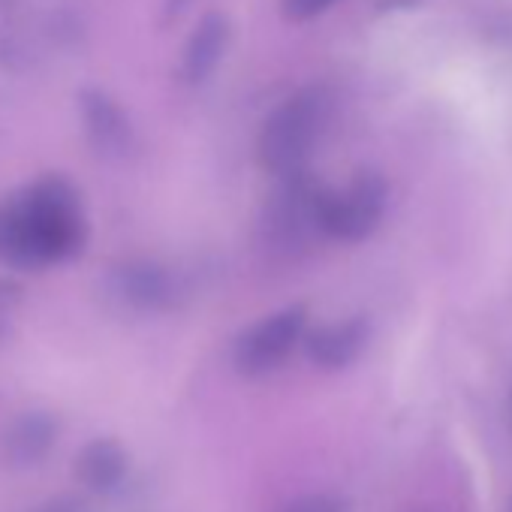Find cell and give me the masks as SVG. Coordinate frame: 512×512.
<instances>
[{"mask_svg": "<svg viewBox=\"0 0 512 512\" xmlns=\"http://www.w3.org/2000/svg\"><path fill=\"white\" fill-rule=\"evenodd\" d=\"M509 419H512V389H509Z\"/></svg>", "mask_w": 512, "mask_h": 512, "instance_id": "e0dca14e", "label": "cell"}, {"mask_svg": "<svg viewBox=\"0 0 512 512\" xmlns=\"http://www.w3.org/2000/svg\"><path fill=\"white\" fill-rule=\"evenodd\" d=\"M229 43V22L217 13H208L190 34L181 55V79L187 85H202L220 64Z\"/></svg>", "mask_w": 512, "mask_h": 512, "instance_id": "8fae6325", "label": "cell"}, {"mask_svg": "<svg viewBox=\"0 0 512 512\" xmlns=\"http://www.w3.org/2000/svg\"><path fill=\"white\" fill-rule=\"evenodd\" d=\"M19 302H22V287L0 278V341L10 332V314L16 311Z\"/></svg>", "mask_w": 512, "mask_h": 512, "instance_id": "5bb4252c", "label": "cell"}, {"mask_svg": "<svg viewBox=\"0 0 512 512\" xmlns=\"http://www.w3.org/2000/svg\"><path fill=\"white\" fill-rule=\"evenodd\" d=\"M79 115H82V127L88 142L94 145L97 154L103 157H127L133 148V127L130 118L124 115V109L103 91L91 88L79 97Z\"/></svg>", "mask_w": 512, "mask_h": 512, "instance_id": "9c48e42d", "label": "cell"}, {"mask_svg": "<svg viewBox=\"0 0 512 512\" xmlns=\"http://www.w3.org/2000/svg\"><path fill=\"white\" fill-rule=\"evenodd\" d=\"M58 443V419L49 410H25L0 434V458L10 470L40 467Z\"/></svg>", "mask_w": 512, "mask_h": 512, "instance_id": "ba28073f", "label": "cell"}, {"mask_svg": "<svg viewBox=\"0 0 512 512\" xmlns=\"http://www.w3.org/2000/svg\"><path fill=\"white\" fill-rule=\"evenodd\" d=\"M106 299L127 314H169L181 308L190 296V281L184 272L157 260H127L106 272Z\"/></svg>", "mask_w": 512, "mask_h": 512, "instance_id": "5b68a950", "label": "cell"}, {"mask_svg": "<svg viewBox=\"0 0 512 512\" xmlns=\"http://www.w3.org/2000/svg\"><path fill=\"white\" fill-rule=\"evenodd\" d=\"M329 184L311 172L281 178L260 217V244L275 256H296L323 235V202Z\"/></svg>", "mask_w": 512, "mask_h": 512, "instance_id": "3957f363", "label": "cell"}, {"mask_svg": "<svg viewBox=\"0 0 512 512\" xmlns=\"http://www.w3.org/2000/svg\"><path fill=\"white\" fill-rule=\"evenodd\" d=\"M308 308L287 305L247 326L232 344V365L241 377L260 380L284 368V362L305 347L308 338Z\"/></svg>", "mask_w": 512, "mask_h": 512, "instance_id": "277c9868", "label": "cell"}, {"mask_svg": "<svg viewBox=\"0 0 512 512\" xmlns=\"http://www.w3.org/2000/svg\"><path fill=\"white\" fill-rule=\"evenodd\" d=\"M190 7V0H166V16L169 19H175L181 10H187Z\"/></svg>", "mask_w": 512, "mask_h": 512, "instance_id": "9a60e30c", "label": "cell"}, {"mask_svg": "<svg viewBox=\"0 0 512 512\" xmlns=\"http://www.w3.org/2000/svg\"><path fill=\"white\" fill-rule=\"evenodd\" d=\"M506 512H512V500H509V506H506Z\"/></svg>", "mask_w": 512, "mask_h": 512, "instance_id": "ac0fdd59", "label": "cell"}, {"mask_svg": "<svg viewBox=\"0 0 512 512\" xmlns=\"http://www.w3.org/2000/svg\"><path fill=\"white\" fill-rule=\"evenodd\" d=\"M332 121V97L323 88H305L287 97L266 121L256 139V157L275 178L308 172V163Z\"/></svg>", "mask_w": 512, "mask_h": 512, "instance_id": "7a4b0ae2", "label": "cell"}, {"mask_svg": "<svg viewBox=\"0 0 512 512\" xmlns=\"http://www.w3.org/2000/svg\"><path fill=\"white\" fill-rule=\"evenodd\" d=\"M284 512H350L347 503L335 494H311L296 500L293 506H287Z\"/></svg>", "mask_w": 512, "mask_h": 512, "instance_id": "7c38bea8", "label": "cell"}, {"mask_svg": "<svg viewBox=\"0 0 512 512\" xmlns=\"http://www.w3.org/2000/svg\"><path fill=\"white\" fill-rule=\"evenodd\" d=\"M371 338H374L371 320L365 314H353L311 329L302 350L308 362L320 371H347L365 356Z\"/></svg>", "mask_w": 512, "mask_h": 512, "instance_id": "52a82bcc", "label": "cell"}, {"mask_svg": "<svg viewBox=\"0 0 512 512\" xmlns=\"http://www.w3.org/2000/svg\"><path fill=\"white\" fill-rule=\"evenodd\" d=\"M88 214L79 187L64 175H43L0 199V266L49 272L88 247Z\"/></svg>", "mask_w": 512, "mask_h": 512, "instance_id": "6da1fadb", "label": "cell"}, {"mask_svg": "<svg viewBox=\"0 0 512 512\" xmlns=\"http://www.w3.org/2000/svg\"><path fill=\"white\" fill-rule=\"evenodd\" d=\"M389 208V184L380 172L362 169L344 190L329 187L323 202V235L332 241L356 244L371 238Z\"/></svg>", "mask_w": 512, "mask_h": 512, "instance_id": "8992f818", "label": "cell"}, {"mask_svg": "<svg viewBox=\"0 0 512 512\" xmlns=\"http://www.w3.org/2000/svg\"><path fill=\"white\" fill-rule=\"evenodd\" d=\"M335 4H338V0H284V13L293 22H308L314 16H323Z\"/></svg>", "mask_w": 512, "mask_h": 512, "instance_id": "4fadbf2b", "label": "cell"}, {"mask_svg": "<svg viewBox=\"0 0 512 512\" xmlns=\"http://www.w3.org/2000/svg\"><path fill=\"white\" fill-rule=\"evenodd\" d=\"M40 512H79V509L76 506H67V503H58V506H46Z\"/></svg>", "mask_w": 512, "mask_h": 512, "instance_id": "2e32d148", "label": "cell"}, {"mask_svg": "<svg viewBox=\"0 0 512 512\" xmlns=\"http://www.w3.org/2000/svg\"><path fill=\"white\" fill-rule=\"evenodd\" d=\"M76 479L100 497L118 494L130 479V455L112 437H97L85 443L76 455Z\"/></svg>", "mask_w": 512, "mask_h": 512, "instance_id": "30bf717a", "label": "cell"}]
</instances>
